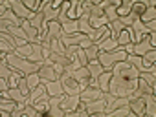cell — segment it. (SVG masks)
<instances>
[{
	"instance_id": "6",
	"label": "cell",
	"mask_w": 156,
	"mask_h": 117,
	"mask_svg": "<svg viewBox=\"0 0 156 117\" xmlns=\"http://www.w3.org/2000/svg\"><path fill=\"white\" fill-rule=\"evenodd\" d=\"M81 104L85 106V110L88 112V115L90 113L103 115L105 106H107V101H105V97H101V99H94V101H81Z\"/></svg>"
},
{
	"instance_id": "17",
	"label": "cell",
	"mask_w": 156,
	"mask_h": 117,
	"mask_svg": "<svg viewBox=\"0 0 156 117\" xmlns=\"http://www.w3.org/2000/svg\"><path fill=\"white\" fill-rule=\"evenodd\" d=\"M156 20V13H154V2H151V6L145 9V13L140 17V22L141 24H147V22H152Z\"/></svg>"
},
{
	"instance_id": "19",
	"label": "cell",
	"mask_w": 156,
	"mask_h": 117,
	"mask_svg": "<svg viewBox=\"0 0 156 117\" xmlns=\"http://www.w3.org/2000/svg\"><path fill=\"white\" fill-rule=\"evenodd\" d=\"M105 115H108V117H116V115H134V113H132V110L129 108V104H125V106H119V108H114V110L107 112Z\"/></svg>"
},
{
	"instance_id": "18",
	"label": "cell",
	"mask_w": 156,
	"mask_h": 117,
	"mask_svg": "<svg viewBox=\"0 0 156 117\" xmlns=\"http://www.w3.org/2000/svg\"><path fill=\"white\" fill-rule=\"evenodd\" d=\"M8 95L13 101H17V102H28V95H24L20 88H9L8 90Z\"/></svg>"
},
{
	"instance_id": "11",
	"label": "cell",
	"mask_w": 156,
	"mask_h": 117,
	"mask_svg": "<svg viewBox=\"0 0 156 117\" xmlns=\"http://www.w3.org/2000/svg\"><path fill=\"white\" fill-rule=\"evenodd\" d=\"M87 68L90 70V79H96V81H98V79H99V75L105 72V68L99 64L98 59H96V61H88V62H87Z\"/></svg>"
},
{
	"instance_id": "23",
	"label": "cell",
	"mask_w": 156,
	"mask_h": 117,
	"mask_svg": "<svg viewBox=\"0 0 156 117\" xmlns=\"http://www.w3.org/2000/svg\"><path fill=\"white\" fill-rule=\"evenodd\" d=\"M26 79H28V86H30V90H31V92H33V90H35V88L42 82V81H41V77H39L37 73H30Z\"/></svg>"
},
{
	"instance_id": "22",
	"label": "cell",
	"mask_w": 156,
	"mask_h": 117,
	"mask_svg": "<svg viewBox=\"0 0 156 117\" xmlns=\"http://www.w3.org/2000/svg\"><path fill=\"white\" fill-rule=\"evenodd\" d=\"M85 53H87V59H88V61H96V59H98V53H99V46H98V44H92V46H88V48L85 49Z\"/></svg>"
},
{
	"instance_id": "15",
	"label": "cell",
	"mask_w": 156,
	"mask_h": 117,
	"mask_svg": "<svg viewBox=\"0 0 156 117\" xmlns=\"http://www.w3.org/2000/svg\"><path fill=\"white\" fill-rule=\"evenodd\" d=\"M134 2H136V0H123L121 6L116 9V15H118V17H127V15L130 13L132 6H134Z\"/></svg>"
},
{
	"instance_id": "20",
	"label": "cell",
	"mask_w": 156,
	"mask_h": 117,
	"mask_svg": "<svg viewBox=\"0 0 156 117\" xmlns=\"http://www.w3.org/2000/svg\"><path fill=\"white\" fill-rule=\"evenodd\" d=\"M50 61H53L55 64H61L62 68L64 66H68L72 61H70V59H66L64 55H59V53H53V51H50Z\"/></svg>"
},
{
	"instance_id": "8",
	"label": "cell",
	"mask_w": 156,
	"mask_h": 117,
	"mask_svg": "<svg viewBox=\"0 0 156 117\" xmlns=\"http://www.w3.org/2000/svg\"><path fill=\"white\" fill-rule=\"evenodd\" d=\"M44 84H46V92H48V95H50V97L66 95V93H64V90H62V82H61V77H59L57 81H48V82H44Z\"/></svg>"
},
{
	"instance_id": "5",
	"label": "cell",
	"mask_w": 156,
	"mask_h": 117,
	"mask_svg": "<svg viewBox=\"0 0 156 117\" xmlns=\"http://www.w3.org/2000/svg\"><path fill=\"white\" fill-rule=\"evenodd\" d=\"M9 6H11V9L17 13V17H19V18H22V20H33V18H35V13H33V11H30V9L24 6L22 0H11Z\"/></svg>"
},
{
	"instance_id": "16",
	"label": "cell",
	"mask_w": 156,
	"mask_h": 117,
	"mask_svg": "<svg viewBox=\"0 0 156 117\" xmlns=\"http://www.w3.org/2000/svg\"><path fill=\"white\" fill-rule=\"evenodd\" d=\"M28 61L33 62H44V57H42V44H33V53L30 57H26Z\"/></svg>"
},
{
	"instance_id": "1",
	"label": "cell",
	"mask_w": 156,
	"mask_h": 117,
	"mask_svg": "<svg viewBox=\"0 0 156 117\" xmlns=\"http://www.w3.org/2000/svg\"><path fill=\"white\" fill-rule=\"evenodd\" d=\"M2 57H6L8 64L13 68V70H19L24 77H28L30 73H37L44 62H33V61H28L24 57H19L15 53H2Z\"/></svg>"
},
{
	"instance_id": "13",
	"label": "cell",
	"mask_w": 156,
	"mask_h": 117,
	"mask_svg": "<svg viewBox=\"0 0 156 117\" xmlns=\"http://www.w3.org/2000/svg\"><path fill=\"white\" fill-rule=\"evenodd\" d=\"M129 108L132 110V113H134V115H143L145 101H143L141 97H138V99H130V101H129Z\"/></svg>"
},
{
	"instance_id": "4",
	"label": "cell",
	"mask_w": 156,
	"mask_h": 117,
	"mask_svg": "<svg viewBox=\"0 0 156 117\" xmlns=\"http://www.w3.org/2000/svg\"><path fill=\"white\" fill-rule=\"evenodd\" d=\"M37 75L41 77V81L42 82H48V81H57L59 79V75H57V72H55V68H53V62L50 61H44V64H42V68L37 72Z\"/></svg>"
},
{
	"instance_id": "21",
	"label": "cell",
	"mask_w": 156,
	"mask_h": 117,
	"mask_svg": "<svg viewBox=\"0 0 156 117\" xmlns=\"http://www.w3.org/2000/svg\"><path fill=\"white\" fill-rule=\"evenodd\" d=\"M15 55H19V57H30L31 53H33V44H24V46H20L17 51H13Z\"/></svg>"
},
{
	"instance_id": "24",
	"label": "cell",
	"mask_w": 156,
	"mask_h": 117,
	"mask_svg": "<svg viewBox=\"0 0 156 117\" xmlns=\"http://www.w3.org/2000/svg\"><path fill=\"white\" fill-rule=\"evenodd\" d=\"M138 90L143 92V93H151V95H154V88L149 86V84H147L143 79H140V77H138Z\"/></svg>"
},
{
	"instance_id": "9",
	"label": "cell",
	"mask_w": 156,
	"mask_h": 117,
	"mask_svg": "<svg viewBox=\"0 0 156 117\" xmlns=\"http://www.w3.org/2000/svg\"><path fill=\"white\" fill-rule=\"evenodd\" d=\"M103 95H105V92H101L99 88L87 86V88L79 93V99H81V101H94V99H101Z\"/></svg>"
},
{
	"instance_id": "7",
	"label": "cell",
	"mask_w": 156,
	"mask_h": 117,
	"mask_svg": "<svg viewBox=\"0 0 156 117\" xmlns=\"http://www.w3.org/2000/svg\"><path fill=\"white\" fill-rule=\"evenodd\" d=\"M151 49H156L152 44H151V38H149V33L145 35V37H141V40L140 42H136L134 44V48H132V53L134 55H138V57H143L147 51H151Z\"/></svg>"
},
{
	"instance_id": "14",
	"label": "cell",
	"mask_w": 156,
	"mask_h": 117,
	"mask_svg": "<svg viewBox=\"0 0 156 117\" xmlns=\"http://www.w3.org/2000/svg\"><path fill=\"white\" fill-rule=\"evenodd\" d=\"M110 77H112V70H105V72L99 75L98 82H99V90H101V92H108V82H110Z\"/></svg>"
},
{
	"instance_id": "10",
	"label": "cell",
	"mask_w": 156,
	"mask_h": 117,
	"mask_svg": "<svg viewBox=\"0 0 156 117\" xmlns=\"http://www.w3.org/2000/svg\"><path fill=\"white\" fill-rule=\"evenodd\" d=\"M79 95H66V99L61 102V108L66 112V113H72L77 110V106H79Z\"/></svg>"
},
{
	"instance_id": "3",
	"label": "cell",
	"mask_w": 156,
	"mask_h": 117,
	"mask_svg": "<svg viewBox=\"0 0 156 117\" xmlns=\"http://www.w3.org/2000/svg\"><path fill=\"white\" fill-rule=\"evenodd\" d=\"M64 99H66V95L50 97L48 99V112H46V115H50V117H66V112L61 108V102Z\"/></svg>"
},
{
	"instance_id": "2",
	"label": "cell",
	"mask_w": 156,
	"mask_h": 117,
	"mask_svg": "<svg viewBox=\"0 0 156 117\" xmlns=\"http://www.w3.org/2000/svg\"><path fill=\"white\" fill-rule=\"evenodd\" d=\"M127 55H129V53H127L125 48L114 49V51H99V53H98V61H99V64H101L105 70H112V66H114L116 62L125 61Z\"/></svg>"
},
{
	"instance_id": "12",
	"label": "cell",
	"mask_w": 156,
	"mask_h": 117,
	"mask_svg": "<svg viewBox=\"0 0 156 117\" xmlns=\"http://www.w3.org/2000/svg\"><path fill=\"white\" fill-rule=\"evenodd\" d=\"M22 29L28 33V37H30V44H35L37 38H39V33H41V31H39L37 28H33V26L30 24V20H24V22H22Z\"/></svg>"
}]
</instances>
